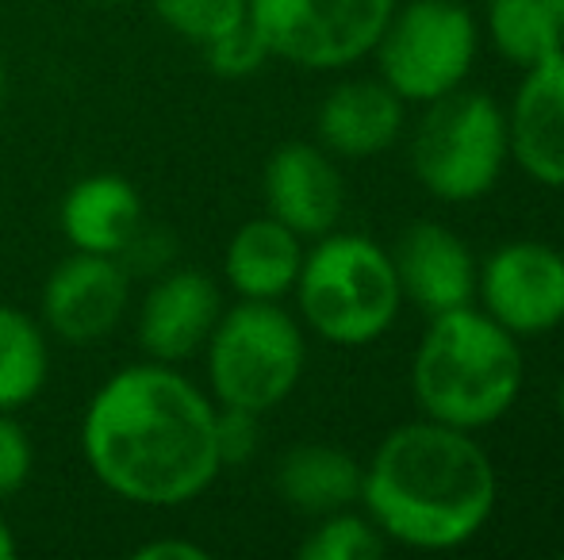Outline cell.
Masks as SVG:
<instances>
[{
  "mask_svg": "<svg viewBox=\"0 0 564 560\" xmlns=\"http://www.w3.org/2000/svg\"><path fill=\"white\" fill-rule=\"evenodd\" d=\"M384 534L372 526V518L335 510L323 515V523L312 530V538L300 546L304 560H377L384 553Z\"/></svg>",
  "mask_w": 564,
  "mask_h": 560,
  "instance_id": "44dd1931",
  "label": "cell"
},
{
  "mask_svg": "<svg viewBox=\"0 0 564 560\" xmlns=\"http://www.w3.org/2000/svg\"><path fill=\"white\" fill-rule=\"evenodd\" d=\"M300 315L335 345H369L400 315L392 254L365 234H323L296 277Z\"/></svg>",
  "mask_w": 564,
  "mask_h": 560,
  "instance_id": "277c9868",
  "label": "cell"
},
{
  "mask_svg": "<svg viewBox=\"0 0 564 560\" xmlns=\"http://www.w3.org/2000/svg\"><path fill=\"white\" fill-rule=\"evenodd\" d=\"M82 449L108 492L142 507H181L219 476L216 407L173 365L119 369L93 396Z\"/></svg>",
  "mask_w": 564,
  "mask_h": 560,
  "instance_id": "6da1fadb",
  "label": "cell"
},
{
  "mask_svg": "<svg viewBox=\"0 0 564 560\" xmlns=\"http://www.w3.org/2000/svg\"><path fill=\"white\" fill-rule=\"evenodd\" d=\"M507 135L527 177L564 188V46L527 69L507 116Z\"/></svg>",
  "mask_w": 564,
  "mask_h": 560,
  "instance_id": "5bb4252c",
  "label": "cell"
},
{
  "mask_svg": "<svg viewBox=\"0 0 564 560\" xmlns=\"http://www.w3.org/2000/svg\"><path fill=\"white\" fill-rule=\"evenodd\" d=\"M154 12L181 39L208 46L250 15V0H154Z\"/></svg>",
  "mask_w": 564,
  "mask_h": 560,
  "instance_id": "7402d4cb",
  "label": "cell"
},
{
  "mask_svg": "<svg viewBox=\"0 0 564 560\" xmlns=\"http://www.w3.org/2000/svg\"><path fill=\"white\" fill-rule=\"evenodd\" d=\"M4 92H8V66H4V58H0V105H4Z\"/></svg>",
  "mask_w": 564,
  "mask_h": 560,
  "instance_id": "83f0119b",
  "label": "cell"
},
{
  "mask_svg": "<svg viewBox=\"0 0 564 560\" xmlns=\"http://www.w3.org/2000/svg\"><path fill=\"white\" fill-rule=\"evenodd\" d=\"M216 446L219 464H246L258 449V415L242 411V407H224L216 411Z\"/></svg>",
  "mask_w": 564,
  "mask_h": 560,
  "instance_id": "d4e9b609",
  "label": "cell"
},
{
  "mask_svg": "<svg viewBox=\"0 0 564 560\" xmlns=\"http://www.w3.org/2000/svg\"><path fill=\"white\" fill-rule=\"evenodd\" d=\"M307 345L296 319L276 299H242L219 315L208 338L212 392L224 407L265 415L304 376Z\"/></svg>",
  "mask_w": 564,
  "mask_h": 560,
  "instance_id": "5b68a950",
  "label": "cell"
},
{
  "mask_svg": "<svg viewBox=\"0 0 564 560\" xmlns=\"http://www.w3.org/2000/svg\"><path fill=\"white\" fill-rule=\"evenodd\" d=\"M219 315H224V304H219V288L208 273H165L147 292V304L139 311L142 353L150 361H162V365H177L208 345Z\"/></svg>",
  "mask_w": 564,
  "mask_h": 560,
  "instance_id": "7c38bea8",
  "label": "cell"
},
{
  "mask_svg": "<svg viewBox=\"0 0 564 560\" xmlns=\"http://www.w3.org/2000/svg\"><path fill=\"white\" fill-rule=\"evenodd\" d=\"M276 492L300 515H335L361 499V464L335 446L307 441L281 457L276 464Z\"/></svg>",
  "mask_w": 564,
  "mask_h": 560,
  "instance_id": "ac0fdd59",
  "label": "cell"
},
{
  "mask_svg": "<svg viewBox=\"0 0 564 560\" xmlns=\"http://www.w3.org/2000/svg\"><path fill=\"white\" fill-rule=\"evenodd\" d=\"M204 58H208V66L216 69L219 77H250V74H258L273 54H269L261 31L253 28V20L246 15L238 28H230L227 35L212 39V43L204 46Z\"/></svg>",
  "mask_w": 564,
  "mask_h": 560,
  "instance_id": "603a6c76",
  "label": "cell"
},
{
  "mask_svg": "<svg viewBox=\"0 0 564 560\" xmlns=\"http://www.w3.org/2000/svg\"><path fill=\"white\" fill-rule=\"evenodd\" d=\"M488 35L507 62L530 69L564 46V31L550 0H491Z\"/></svg>",
  "mask_w": 564,
  "mask_h": 560,
  "instance_id": "ffe728a7",
  "label": "cell"
},
{
  "mask_svg": "<svg viewBox=\"0 0 564 560\" xmlns=\"http://www.w3.org/2000/svg\"><path fill=\"white\" fill-rule=\"evenodd\" d=\"M557 415H561V422H564V376H561V384H557Z\"/></svg>",
  "mask_w": 564,
  "mask_h": 560,
  "instance_id": "f546056e",
  "label": "cell"
},
{
  "mask_svg": "<svg viewBox=\"0 0 564 560\" xmlns=\"http://www.w3.org/2000/svg\"><path fill=\"white\" fill-rule=\"evenodd\" d=\"M400 0H250L269 54L304 69H341L377 51Z\"/></svg>",
  "mask_w": 564,
  "mask_h": 560,
  "instance_id": "ba28073f",
  "label": "cell"
},
{
  "mask_svg": "<svg viewBox=\"0 0 564 560\" xmlns=\"http://www.w3.org/2000/svg\"><path fill=\"white\" fill-rule=\"evenodd\" d=\"M392 265L400 277V292L426 315L465 307L476 296L480 265H476L473 250L449 227L431 223V219L411 223L400 234L392 250Z\"/></svg>",
  "mask_w": 564,
  "mask_h": 560,
  "instance_id": "4fadbf2b",
  "label": "cell"
},
{
  "mask_svg": "<svg viewBox=\"0 0 564 560\" xmlns=\"http://www.w3.org/2000/svg\"><path fill=\"white\" fill-rule=\"evenodd\" d=\"M550 8H553V15H557V23H561V31H564V0H550Z\"/></svg>",
  "mask_w": 564,
  "mask_h": 560,
  "instance_id": "f1b7e54d",
  "label": "cell"
},
{
  "mask_svg": "<svg viewBox=\"0 0 564 560\" xmlns=\"http://www.w3.org/2000/svg\"><path fill=\"white\" fill-rule=\"evenodd\" d=\"M15 557V538L12 530H8V523L0 518V560H12Z\"/></svg>",
  "mask_w": 564,
  "mask_h": 560,
  "instance_id": "4316f807",
  "label": "cell"
},
{
  "mask_svg": "<svg viewBox=\"0 0 564 560\" xmlns=\"http://www.w3.org/2000/svg\"><path fill=\"white\" fill-rule=\"evenodd\" d=\"M134 560H208V549L193 541H147L142 549H134Z\"/></svg>",
  "mask_w": 564,
  "mask_h": 560,
  "instance_id": "484cf974",
  "label": "cell"
},
{
  "mask_svg": "<svg viewBox=\"0 0 564 560\" xmlns=\"http://www.w3.org/2000/svg\"><path fill=\"white\" fill-rule=\"evenodd\" d=\"M476 292L484 311L519 334H550L564 322V254L545 242H503L484 262Z\"/></svg>",
  "mask_w": 564,
  "mask_h": 560,
  "instance_id": "9c48e42d",
  "label": "cell"
},
{
  "mask_svg": "<svg viewBox=\"0 0 564 560\" xmlns=\"http://www.w3.org/2000/svg\"><path fill=\"white\" fill-rule=\"evenodd\" d=\"M403 131V100L384 81H346L323 100L319 108V139L327 154L377 157L400 139Z\"/></svg>",
  "mask_w": 564,
  "mask_h": 560,
  "instance_id": "9a60e30c",
  "label": "cell"
},
{
  "mask_svg": "<svg viewBox=\"0 0 564 560\" xmlns=\"http://www.w3.org/2000/svg\"><path fill=\"white\" fill-rule=\"evenodd\" d=\"M51 353L43 330L20 307H0V411L31 404L43 392Z\"/></svg>",
  "mask_w": 564,
  "mask_h": 560,
  "instance_id": "d6986e66",
  "label": "cell"
},
{
  "mask_svg": "<svg viewBox=\"0 0 564 560\" xmlns=\"http://www.w3.org/2000/svg\"><path fill=\"white\" fill-rule=\"evenodd\" d=\"M131 299V273L112 254L77 250L54 265L43 288V319L74 345L112 334Z\"/></svg>",
  "mask_w": 564,
  "mask_h": 560,
  "instance_id": "30bf717a",
  "label": "cell"
},
{
  "mask_svg": "<svg viewBox=\"0 0 564 560\" xmlns=\"http://www.w3.org/2000/svg\"><path fill=\"white\" fill-rule=\"evenodd\" d=\"M62 231L74 250L89 254H127L134 234L142 231V200L131 180L116 173L77 180L62 204Z\"/></svg>",
  "mask_w": 564,
  "mask_h": 560,
  "instance_id": "2e32d148",
  "label": "cell"
},
{
  "mask_svg": "<svg viewBox=\"0 0 564 560\" xmlns=\"http://www.w3.org/2000/svg\"><path fill=\"white\" fill-rule=\"evenodd\" d=\"M511 157L507 112L488 92H449L426 108L411 142L419 185L446 204H473L496 188Z\"/></svg>",
  "mask_w": 564,
  "mask_h": 560,
  "instance_id": "8992f818",
  "label": "cell"
},
{
  "mask_svg": "<svg viewBox=\"0 0 564 560\" xmlns=\"http://www.w3.org/2000/svg\"><path fill=\"white\" fill-rule=\"evenodd\" d=\"M411 392L426 419L484 430L519 399L522 350L511 330L473 304L431 315L411 365Z\"/></svg>",
  "mask_w": 564,
  "mask_h": 560,
  "instance_id": "3957f363",
  "label": "cell"
},
{
  "mask_svg": "<svg viewBox=\"0 0 564 560\" xmlns=\"http://www.w3.org/2000/svg\"><path fill=\"white\" fill-rule=\"evenodd\" d=\"M265 204L269 216L281 219L300 239H323L338 227L346 185L327 150L289 142L265 165Z\"/></svg>",
  "mask_w": 564,
  "mask_h": 560,
  "instance_id": "8fae6325",
  "label": "cell"
},
{
  "mask_svg": "<svg viewBox=\"0 0 564 560\" xmlns=\"http://www.w3.org/2000/svg\"><path fill=\"white\" fill-rule=\"evenodd\" d=\"M31 464H35V453H31L28 430L12 419V411H0V499L28 484Z\"/></svg>",
  "mask_w": 564,
  "mask_h": 560,
  "instance_id": "cb8c5ba5",
  "label": "cell"
},
{
  "mask_svg": "<svg viewBox=\"0 0 564 560\" xmlns=\"http://www.w3.org/2000/svg\"><path fill=\"white\" fill-rule=\"evenodd\" d=\"M304 246L300 234L289 231L281 219H250L235 231L227 246V284L242 299H281L296 288Z\"/></svg>",
  "mask_w": 564,
  "mask_h": 560,
  "instance_id": "e0dca14e",
  "label": "cell"
},
{
  "mask_svg": "<svg viewBox=\"0 0 564 560\" xmlns=\"http://www.w3.org/2000/svg\"><path fill=\"white\" fill-rule=\"evenodd\" d=\"M105 4H119V0H105Z\"/></svg>",
  "mask_w": 564,
  "mask_h": 560,
  "instance_id": "4dcf8cb0",
  "label": "cell"
},
{
  "mask_svg": "<svg viewBox=\"0 0 564 560\" xmlns=\"http://www.w3.org/2000/svg\"><path fill=\"white\" fill-rule=\"evenodd\" d=\"M476 51V15L460 0H408L377 43L380 81L400 100L434 105L465 85Z\"/></svg>",
  "mask_w": 564,
  "mask_h": 560,
  "instance_id": "52a82bcc",
  "label": "cell"
},
{
  "mask_svg": "<svg viewBox=\"0 0 564 560\" xmlns=\"http://www.w3.org/2000/svg\"><path fill=\"white\" fill-rule=\"evenodd\" d=\"M496 469L480 441L446 422H403L361 469V503L384 541L449 553L496 510Z\"/></svg>",
  "mask_w": 564,
  "mask_h": 560,
  "instance_id": "7a4b0ae2",
  "label": "cell"
}]
</instances>
